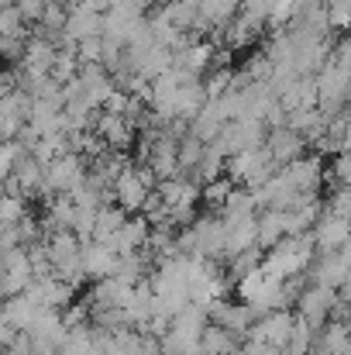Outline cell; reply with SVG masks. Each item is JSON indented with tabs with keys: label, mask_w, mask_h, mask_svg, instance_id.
Wrapping results in <instances>:
<instances>
[{
	"label": "cell",
	"mask_w": 351,
	"mask_h": 355,
	"mask_svg": "<svg viewBox=\"0 0 351 355\" xmlns=\"http://www.w3.org/2000/svg\"><path fill=\"white\" fill-rule=\"evenodd\" d=\"M224 245H228V232H224V218L221 214L193 218L176 235V252L186 255V259H210V262H217L224 255Z\"/></svg>",
	"instance_id": "cell-1"
},
{
	"label": "cell",
	"mask_w": 351,
	"mask_h": 355,
	"mask_svg": "<svg viewBox=\"0 0 351 355\" xmlns=\"http://www.w3.org/2000/svg\"><path fill=\"white\" fill-rule=\"evenodd\" d=\"M314 252L317 248H314V238L310 235H289L282 238L279 245H272L269 255H262V269L272 279L286 283V279H296L303 269L314 266Z\"/></svg>",
	"instance_id": "cell-2"
},
{
	"label": "cell",
	"mask_w": 351,
	"mask_h": 355,
	"mask_svg": "<svg viewBox=\"0 0 351 355\" xmlns=\"http://www.w3.org/2000/svg\"><path fill=\"white\" fill-rule=\"evenodd\" d=\"M207 324H210L207 307H200V304H186V307L172 318L169 331L159 338L162 355H186V352H193V349H200V338H204Z\"/></svg>",
	"instance_id": "cell-3"
},
{
	"label": "cell",
	"mask_w": 351,
	"mask_h": 355,
	"mask_svg": "<svg viewBox=\"0 0 351 355\" xmlns=\"http://www.w3.org/2000/svg\"><path fill=\"white\" fill-rule=\"evenodd\" d=\"M155 187H159V183H155L152 169H148V166H134V162H131V166L117 176L114 187H111V200H114L124 214H141Z\"/></svg>",
	"instance_id": "cell-4"
},
{
	"label": "cell",
	"mask_w": 351,
	"mask_h": 355,
	"mask_svg": "<svg viewBox=\"0 0 351 355\" xmlns=\"http://www.w3.org/2000/svg\"><path fill=\"white\" fill-rule=\"evenodd\" d=\"M228 180L237 183V187H244V190H258V187H265L272 176H276V162H272V155L265 152V145L262 148H251V152H241V155H234L228 159Z\"/></svg>",
	"instance_id": "cell-5"
},
{
	"label": "cell",
	"mask_w": 351,
	"mask_h": 355,
	"mask_svg": "<svg viewBox=\"0 0 351 355\" xmlns=\"http://www.w3.org/2000/svg\"><path fill=\"white\" fill-rule=\"evenodd\" d=\"M87 159L76 155V152H66L59 155L55 162L45 166V200L48 197H69L83 180H87Z\"/></svg>",
	"instance_id": "cell-6"
},
{
	"label": "cell",
	"mask_w": 351,
	"mask_h": 355,
	"mask_svg": "<svg viewBox=\"0 0 351 355\" xmlns=\"http://www.w3.org/2000/svg\"><path fill=\"white\" fill-rule=\"evenodd\" d=\"M310 238H314V248H317L321 255L341 252V248H345V241L351 238V221L331 207L327 214H321V218H317V225L310 228Z\"/></svg>",
	"instance_id": "cell-7"
},
{
	"label": "cell",
	"mask_w": 351,
	"mask_h": 355,
	"mask_svg": "<svg viewBox=\"0 0 351 355\" xmlns=\"http://www.w3.org/2000/svg\"><path fill=\"white\" fill-rule=\"evenodd\" d=\"M31 338V349L35 355H55L62 338H66V324H62V314L59 311H42L35 318V324L24 331Z\"/></svg>",
	"instance_id": "cell-8"
},
{
	"label": "cell",
	"mask_w": 351,
	"mask_h": 355,
	"mask_svg": "<svg viewBox=\"0 0 351 355\" xmlns=\"http://www.w3.org/2000/svg\"><path fill=\"white\" fill-rule=\"evenodd\" d=\"M93 131L111 152H127L138 141V124L131 118H120V114H107V111H97Z\"/></svg>",
	"instance_id": "cell-9"
},
{
	"label": "cell",
	"mask_w": 351,
	"mask_h": 355,
	"mask_svg": "<svg viewBox=\"0 0 351 355\" xmlns=\"http://www.w3.org/2000/svg\"><path fill=\"white\" fill-rule=\"evenodd\" d=\"M207 318H210V324L231 331L234 338L248 335V331L255 328V321H258V314H255L248 304H231V300H217V304H210V307H207Z\"/></svg>",
	"instance_id": "cell-10"
},
{
	"label": "cell",
	"mask_w": 351,
	"mask_h": 355,
	"mask_svg": "<svg viewBox=\"0 0 351 355\" xmlns=\"http://www.w3.org/2000/svg\"><path fill=\"white\" fill-rule=\"evenodd\" d=\"M3 193H21L24 200H28V197H45V166H42L38 159L24 155V159L14 166L10 180H3Z\"/></svg>",
	"instance_id": "cell-11"
},
{
	"label": "cell",
	"mask_w": 351,
	"mask_h": 355,
	"mask_svg": "<svg viewBox=\"0 0 351 355\" xmlns=\"http://www.w3.org/2000/svg\"><path fill=\"white\" fill-rule=\"evenodd\" d=\"M300 321L303 324H310L314 331H321L324 328V321H327V314L338 307V293L334 290H327V286H307L303 293H300Z\"/></svg>",
	"instance_id": "cell-12"
},
{
	"label": "cell",
	"mask_w": 351,
	"mask_h": 355,
	"mask_svg": "<svg viewBox=\"0 0 351 355\" xmlns=\"http://www.w3.org/2000/svg\"><path fill=\"white\" fill-rule=\"evenodd\" d=\"M55 55H59V49H55V42L52 38H45V35H31L28 38V49H24V55H21V62H17V73H24V76H52V66H55Z\"/></svg>",
	"instance_id": "cell-13"
},
{
	"label": "cell",
	"mask_w": 351,
	"mask_h": 355,
	"mask_svg": "<svg viewBox=\"0 0 351 355\" xmlns=\"http://www.w3.org/2000/svg\"><path fill=\"white\" fill-rule=\"evenodd\" d=\"M24 293H28L42 311H66V307H73L76 286H69V283L59 279V276H45V279H35Z\"/></svg>",
	"instance_id": "cell-14"
},
{
	"label": "cell",
	"mask_w": 351,
	"mask_h": 355,
	"mask_svg": "<svg viewBox=\"0 0 351 355\" xmlns=\"http://www.w3.org/2000/svg\"><path fill=\"white\" fill-rule=\"evenodd\" d=\"M293 324H296V318L289 311H269V314H262L255 321V328L248 331V338L265 342V345H272V349L282 352L286 342H289V335H293Z\"/></svg>",
	"instance_id": "cell-15"
},
{
	"label": "cell",
	"mask_w": 351,
	"mask_h": 355,
	"mask_svg": "<svg viewBox=\"0 0 351 355\" xmlns=\"http://www.w3.org/2000/svg\"><path fill=\"white\" fill-rule=\"evenodd\" d=\"M104 31V14L100 10H93L90 3H83V0H73L69 3V21H66V38L73 42V45H80V42H87V38H97Z\"/></svg>",
	"instance_id": "cell-16"
},
{
	"label": "cell",
	"mask_w": 351,
	"mask_h": 355,
	"mask_svg": "<svg viewBox=\"0 0 351 355\" xmlns=\"http://www.w3.org/2000/svg\"><path fill=\"white\" fill-rule=\"evenodd\" d=\"M80 266H83V276L100 283V279H111L117 272V255L111 245L104 241H87L83 245V255H80Z\"/></svg>",
	"instance_id": "cell-17"
},
{
	"label": "cell",
	"mask_w": 351,
	"mask_h": 355,
	"mask_svg": "<svg viewBox=\"0 0 351 355\" xmlns=\"http://www.w3.org/2000/svg\"><path fill=\"white\" fill-rule=\"evenodd\" d=\"M131 297H134V286H127L124 279H117V276L100 279L90 290V311H127Z\"/></svg>",
	"instance_id": "cell-18"
},
{
	"label": "cell",
	"mask_w": 351,
	"mask_h": 355,
	"mask_svg": "<svg viewBox=\"0 0 351 355\" xmlns=\"http://www.w3.org/2000/svg\"><path fill=\"white\" fill-rule=\"evenodd\" d=\"M148 235H152V225H148V218L145 214H127V221H124V228L117 232L107 245L114 248V255H134V252H141L145 245H148Z\"/></svg>",
	"instance_id": "cell-19"
},
{
	"label": "cell",
	"mask_w": 351,
	"mask_h": 355,
	"mask_svg": "<svg viewBox=\"0 0 351 355\" xmlns=\"http://www.w3.org/2000/svg\"><path fill=\"white\" fill-rule=\"evenodd\" d=\"M265 152L272 155L276 166H289L303 159V135H296L293 128H276L265 135Z\"/></svg>",
	"instance_id": "cell-20"
},
{
	"label": "cell",
	"mask_w": 351,
	"mask_h": 355,
	"mask_svg": "<svg viewBox=\"0 0 351 355\" xmlns=\"http://www.w3.org/2000/svg\"><path fill=\"white\" fill-rule=\"evenodd\" d=\"M282 180L296 190V193H303V197H314V190H317V183H321V159H296V162H289L286 169H282Z\"/></svg>",
	"instance_id": "cell-21"
},
{
	"label": "cell",
	"mask_w": 351,
	"mask_h": 355,
	"mask_svg": "<svg viewBox=\"0 0 351 355\" xmlns=\"http://www.w3.org/2000/svg\"><path fill=\"white\" fill-rule=\"evenodd\" d=\"M42 314V307L28 297V293H21V297H10V300H3L0 304V318L21 335V331H28L31 324H35V318Z\"/></svg>",
	"instance_id": "cell-22"
},
{
	"label": "cell",
	"mask_w": 351,
	"mask_h": 355,
	"mask_svg": "<svg viewBox=\"0 0 351 355\" xmlns=\"http://www.w3.org/2000/svg\"><path fill=\"white\" fill-rule=\"evenodd\" d=\"M348 272H351V266H348V259H345L341 252L321 255V259L314 262V283H317V286H327V290H338V286H345Z\"/></svg>",
	"instance_id": "cell-23"
},
{
	"label": "cell",
	"mask_w": 351,
	"mask_h": 355,
	"mask_svg": "<svg viewBox=\"0 0 351 355\" xmlns=\"http://www.w3.org/2000/svg\"><path fill=\"white\" fill-rule=\"evenodd\" d=\"M282 238H289V221L286 211H262L258 214V248H272Z\"/></svg>",
	"instance_id": "cell-24"
},
{
	"label": "cell",
	"mask_w": 351,
	"mask_h": 355,
	"mask_svg": "<svg viewBox=\"0 0 351 355\" xmlns=\"http://www.w3.org/2000/svg\"><path fill=\"white\" fill-rule=\"evenodd\" d=\"M117 279H124L127 286H138L152 276V259L145 252H134V255H120L117 259Z\"/></svg>",
	"instance_id": "cell-25"
},
{
	"label": "cell",
	"mask_w": 351,
	"mask_h": 355,
	"mask_svg": "<svg viewBox=\"0 0 351 355\" xmlns=\"http://www.w3.org/2000/svg\"><path fill=\"white\" fill-rule=\"evenodd\" d=\"M124 221H127V214L117 207V204H104L100 211H97V225H93V241H111V238L124 228Z\"/></svg>",
	"instance_id": "cell-26"
},
{
	"label": "cell",
	"mask_w": 351,
	"mask_h": 355,
	"mask_svg": "<svg viewBox=\"0 0 351 355\" xmlns=\"http://www.w3.org/2000/svg\"><path fill=\"white\" fill-rule=\"evenodd\" d=\"M237 338H234L231 331H224V328H217V324H207V331H204V338H200V352L204 355H237Z\"/></svg>",
	"instance_id": "cell-27"
},
{
	"label": "cell",
	"mask_w": 351,
	"mask_h": 355,
	"mask_svg": "<svg viewBox=\"0 0 351 355\" xmlns=\"http://www.w3.org/2000/svg\"><path fill=\"white\" fill-rule=\"evenodd\" d=\"M234 183L228 176H217V180H210V183H204L200 187V200H204V207H210V214H221L224 211V204H228V197H231Z\"/></svg>",
	"instance_id": "cell-28"
},
{
	"label": "cell",
	"mask_w": 351,
	"mask_h": 355,
	"mask_svg": "<svg viewBox=\"0 0 351 355\" xmlns=\"http://www.w3.org/2000/svg\"><path fill=\"white\" fill-rule=\"evenodd\" d=\"M55 355H97L93 352V324L90 328H76V331H66L62 345Z\"/></svg>",
	"instance_id": "cell-29"
},
{
	"label": "cell",
	"mask_w": 351,
	"mask_h": 355,
	"mask_svg": "<svg viewBox=\"0 0 351 355\" xmlns=\"http://www.w3.org/2000/svg\"><path fill=\"white\" fill-rule=\"evenodd\" d=\"M204 155H207V141H200V138H193V135H186V138L179 141V169H183V173H197L200 162H204Z\"/></svg>",
	"instance_id": "cell-30"
},
{
	"label": "cell",
	"mask_w": 351,
	"mask_h": 355,
	"mask_svg": "<svg viewBox=\"0 0 351 355\" xmlns=\"http://www.w3.org/2000/svg\"><path fill=\"white\" fill-rule=\"evenodd\" d=\"M28 218V200L21 193H0V228Z\"/></svg>",
	"instance_id": "cell-31"
},
{
	"label": "cell",
	"mask_w": 351,
	"mask_h": 355,
	"mask_svg": "<svg viewBox=\"0 0 351 355\" xmlns=\"http://www.w3.org/2000/svg\"><path fill=\"white\" fill-rule=\"evenodd\" d=\"M310 352H314V328H310V324H303V321L296 318L293 335H289V342H286L282 355H310Z\"/></svg>",
	"instance_id": "cell-32"
},
{
	"label": "cell",
	"mask_w": 351,
	"mask_h": 355,
	"mask_svg": "<svg viewBox=\"0 0 351 355\" xmlns=\"http://www.w3.org/2000/svg\"><path fill=\"white\" fill-rule=\"evenodd\" d=\"M28 38H31L28 28H21V31H14V35H3V38H0V59L21 62V55H24V49H28Z\"/></svg>",
	"instance_id": "cell-33"
},
{
	"label": "cell",
	"mask_w": 351,
	"mask_h": 355,
	"mask_svg": "<svg viewBox=\"0 0 351 355\" xmlns=\"http://www.w3.org/2000/svg\"><path fill=\"white\" fill-rule=\"evenodd\" d=\"M272 7L276 0H241V17L251 24H262L265 17H272Z\"/></svg>",
	"instance_id": "cell-34"
},
{
	"label": "cell",
	"mask_w": 351,
	"mask_h": 355,
	"mask_svg": "<svg viewBox=\"0 0 351 355\" xmlns=\"http://www.w3.org/2000/svg\"><path fill=\"white\" fill-rule=\"evenodd\" d=\"M14 7H17V14H21V21H24L28 28H31V24L38 28V24H42V14H45L48 3H45V0H17Z\"/></svg>",
	"instance_id": "cell-35"
},
{
	"label": "cell",
	"mask_w": 351,
	"mask_h": 355,
	"mask_svg": "<svg viewBox=\"0 0 351 355\" xmlns=\"http://www.w3.org/2000/svg\"><path fill=\"white\" fill-rule=\"evenodd\" d=\"M21 28H28V24L21 21L17 7H14V3H3V7H0V38H3V35H14V31H21Z\"/></svg>",
	"instance_id": "cell-36"
},
{
	"label": "cell",
	"mask_w": 351,
	"mask_h": 355,
	"mask_svg": "<svg viewBox=\"0 0 351 355\" xmlns=\"http://www.w3.org/2000/svg\"><path fill=\"white\" fill-rule=\"evenodd\" d=\"M237 355H282L279 349H272V345H265V342H255V338H248L241 349H237Z\"/></svg>",
	"instance_id": "cell-37"
},
{
	"label": "cell",
	"mask_w": 351,
	"mask_h": 355,
	"mask_svg": "<svg viewBox=\"0 0 351 355\" xmlns=\"http://www.w3.org/2000/svg\"><path fill=\"white\" fill-rule=\"evenodd\" d=\"M334 173H338V180L345 183V190H351V152H345V155L338 159V166H334Z\"/></svg>",
	"instance_id": "cell-38"
},
{
	"label": "cell",
	"mask_w": 351,
	"mask_h": 355,
	"mask_svg": "<svg viewBox=\"0 0 351 355\" xmlns=\"http://www.w3.org/2000/svg\"><path fill=\"white\" fill-rule=\"evenodd\" d=\"M14 338H17V331H14V328L0 318V352H7V349L14 345Z\"/></svg>",
	"instance_id": "cell-39"
},
{
	"label": "cell",
	"mask_w": 351,
	"mask_h": 355,
	"mask_svg": "<svg viewBox=\"0 0 351 355\" xmlns=\"http://www.w3.org/2000/svg\"><path fill=\"white\" fill-rule=\"evenodd\" d=\"M186 355H204V352H200V349H193V352H186Z\"/></svg>",
	"instance_id": "cell-40"
},
{
	"label": "cell",
	"mask_w": 351,
	"mask_h": 355,
	"mask_svg": "<svg viewBox=\"0 0 351 355\" xmlns=\"http://www.w3.org/2000/svg\"><path fill=\"white\" fill-rule=\"evenodd\" d=\"M345 355H351V349H348V352H345Z\"/></svg>",
	"instance_id": "cell-41"
},
{
	"label": "cell",
	"mask_w": 351,
	"mask_h": 355,
	"mask_svg": "<svg viewBox=\"0 0 351 355\" xmlns=\"http://www.w3.org/2000/svg\"><path fill=\"white\" fill-rule=\"evenodd\" d=\"M14 3H17V0H14Z\"/></svg>",
	"instance_id": "cell-42"
}]
</instances>
